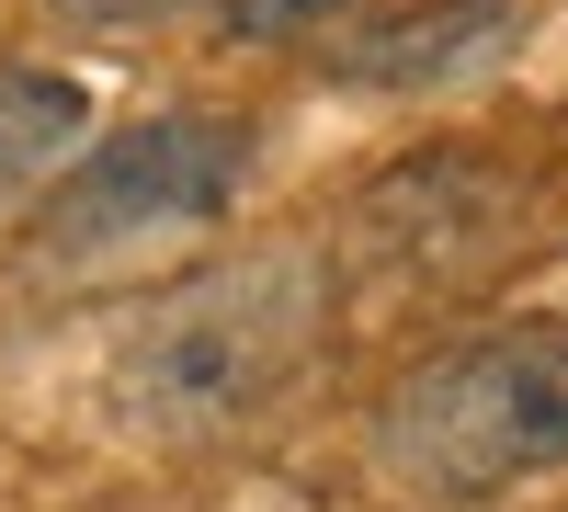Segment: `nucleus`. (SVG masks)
I'll use <instances>...</instances> for the list:
<instances>
[{
    "instance_id": "nucleus-1",
    "label": "nucleus",
    "mask_w": 568,
    "mask_h": 512,
    "mask_svg": "<svg viewBox=\"0 0 568 512\" xmlns=\"http://www.w3.org/2000/svg\"><path fill=\"white\" fill-rule=\"evenodd\" d=\"M342 308V262L318 240H262L205 273L160 285L114 342V410L149 444H240L284 399L307 388V364Z\"/></svg>"
},
{
    "instance_id": "nucleus-2",
    "label": "nucleus",
    "mask_w": 568,
    "mask_h": 512,
    "mask_svg": "<svg viewBox=\"0 0 568 512\" xmlns=\"http://www.w3.org/2000/svg\"><path fill=\"white\" fill-rule=\"evenodd\" d=\"M375 455L433 490V501H489L568 455V319H500V331L409 364L375 410Z\"/></svg>"
},
{
    "instance_id": "nucleus-3",
    "label": "nucleus",
    "mask_w": 568,
    "mask_h": 512,
    "mask_svg": "<svg viewBox=\"0 0 568 512\" xmlns=\"http://www.w3.org/2000/svg\"><path fill=\"white\" fill-rule=\"evenodd\" d=\"M251 182V126L240 114H149L103 137V149H69L58 194L34 217V251L58 273H91L114 251L182 240V228H216Z\"/></svg>"
},
{
    "instance_id": "nucleus-4",
    "label": "nucleus",
    "mask_w": 568,
    "mask_h": 512,
    "mask_svg": "<svg viewBox=\"0 0 568 512\" xmlns=\"http://www.w3.org/2000/svg\"><path fill=\"white\" fill-rule=\"evenodd\" d=\"M511 217H524V182L466 160V149H433V160H398L387 182H364L353 217H342V251L364 273H398V285H466L489 273Z\"/></svg>"
},
{
    "instance_id": "nucleus-5",
    "label": "nucleus",
    "mask_w": 568,
    "mask_h": 512,
    "mask_svg": "<svg viewBox=\"0 0 568 512\" xmlns=\"http://www.w3.org/2000/svg\"><path fill=\"white\" fill-rule=\"evenodd\" d=\"M511 34H524V0H409V12L329 46V80H353V91H455V80L500 69Z\"/></svg>"
},
{
    "instance_id": "nucleus-6",
    "label": "nucleus",
    "mask_w": 568,
    "mask_h": 512,
    "mask_svg": "<svg viewBox=\"0 0 568 512\" xmlns=\"http://www.w3.org/2000/svg\"><path fill=\"white\" fill-rule=\"evenodd\" d=\"M80 137H91V91L69 69H0V217L34 182H58Z\"/></svg>"
},
{
    "instance_id": "nucleus-7",
    "label": "nucleus",
    "mask_w": 568,
    "mask_h": 512,
    "mask_svg": "<svg viewBox=\"0 0 568 512\" xmlns=\"http://www.w3.org/2000/svg\"><path fill=\"white\" fill-rule=\"evenodd\" d=\"M216 12H227L240 46H296V34H318L329 12H342V0H216Z\"/></svg>"
},
{
    "instance_id": "nucleus-8",
    "label": "nucleus",
    "mask_w": 568,
    "mask_h": 512,
    "mask_svg": "<svg viewBox=\"0 0 568 512\" xmlns=\"http://www.w3.org/2000/svg\"><path fill=\"white\" fill-rule=\"evenodd\" d=\"M45 12H69V23H171L194 0H45Z\"/></svg>"
}]
</instances>
